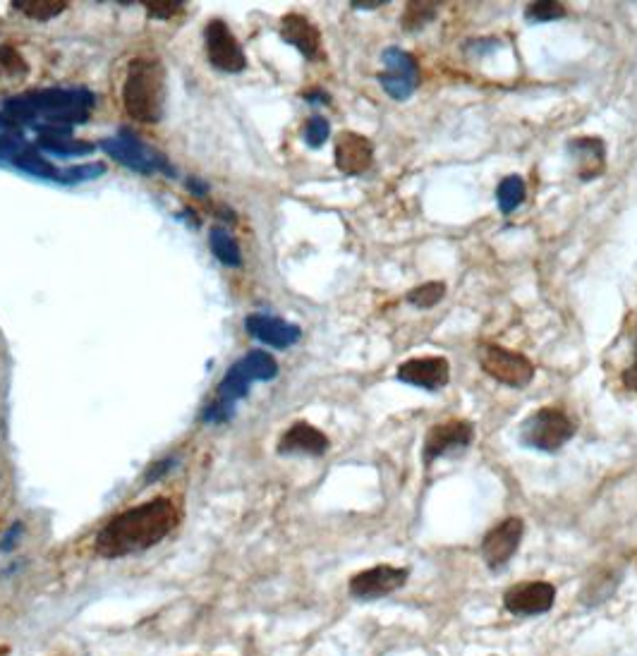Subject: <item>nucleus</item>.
<instances>
[{"mask_svg": "<svg viewBox=\"0 0 637 656\" xmlns=\"http://www.w3.org/2000/svg\"><path fill=\"white\" fill-rule=\"evenodd\" d=\"M178 525V510L168 498L139 503V506L115 515L96 537V551L103 558H125L151 546L171 534Z\"/></svg>", "mask_w": 637, "mask_h": 656, "instance_id": "nucleus-1", "label": "nucleus"}, {"mask_svg": "<svg viewBox=\"0 0 637 656\" xmlns=\"http://www.w3.org/2000/svg\"><path fill=\"white\" fill-rule=\"evenodd\" d=\"M278 374V364L269 352L252 350L242 357L240 362H235L228 369V374L223 376V381L218 384V396L209 408L204 410L202 419L209 424H223L233 417L235 405L250 393V386L254 381H269Z\"/></svg>", "mask_w": 637, "mask_h": 656, "instance_id": "nucleus-2", "label": "nucleus"}, {"mask_svg": "<svg viewBox=\"0 0 637 656\" xmlns=\"http://www.w3.org/2000/svg\"><path fill=\"white\" fill-rule=\"evenodd\" d=\"M163 99H166V87H163V68L159 60H132L123 87L127 115L137 123H159L163 115Z\"/></svg>", "mask_w": 637, "mask_h": 656, "instance_id": "nucleus-3", "label": "nucleus"}, {"mask_svg": "<svg viewBox=\"0 0 637 656\" xmlns=\"http://www.w3.org/2000/svg\"><path fill=\"white\" fill-rule=\"evenodd\" d=\"M573 434L575 424L558 408H539L520 424V443L542 453L561 451Z\"/></svg>", "mask_w": 637, "mask_h": 656, "instance_id": "nucleus-4", "label": "nucleus"}, {"mask_svg": "<svg viewBox=\"0 0 637 656\" xmlns=\"http://www.w3.org/2000/svg\"><path fill=\"white\" fill-rule=\"evenodd\" d=\"M479 364L484 374L503 386L525 388L535 379V364L527 360L523 352L501 348V345H484L479 350Z\"/></svg>", "mask_w": 637, "mask_h": 656, "instance_id": "nucleus-5", "label": "nucleus"}, {"mask_svg": "<svg viewBox=\"0 0 637 656\" xmlns=\"http://www.w3.org/2000/svg\"><path fill=\"white\" fill-rule=\"evenodd\" d=\"M381 63H384V72H379L381 87L391 99L405 101L415 94L417 84H420V65L412 53L403 51L398 46H388L381 53Z\"/></svg>", "mask_w": 637, "mask_h": 656, "instance_id": "nucleus-6", "label": "nucleus"}, {"mask_svg": "<svg viewBox=\"0 0 637 656\" xmlns=\"http://www.w3.org/2000/svg\"><path fill=\"white\" fill-rule=\"evenodd\" d=\"M472 441H475V424L467 422V419H448V422L434 424L424 436V465H432L434 460L444 458L448 453L465 451Z\"/></svg>", "mask_w": 637, "mask_h": 656, "instance_id": "nucleus-7", "label": "nucleus"}, {"mask_svg": "<svg viewBox=\"0 0 637 656\" xmlns=\"http://www.w3.org/2000/svg\"><path fill=\"white\" fill-rule=\"evenodd\" d=\"M101 147L108 156H113L115 161L123 163L125 168L137 170V173L151 175V173H156V170H163V173H173V168L168 166L163 156H159L156 151L144 147L142 142H137L135 135H130V132H125V130L120 132L118 137L103 139Z\"/></svg>", "mask_w": 637, "mask_h": 656, "instance_id": "nucleus-8", "label": "nucleus"}, {"mask_svg": "<svg viewBox=\"0 0 637 656\" xmlns=\"http://www.w3.org/2000/svg\"><path fill=\"white\" fill-rule=\"evenodd\" d=\"M525 537V522L520 518H506L494 525L482 539V558L491 570H501L518 554Z\"/></svg>", "mask_w": 637, "mask_h": 656, "instance_id": "nucleus-9", "label": "nucleus"}, {"mask_svg": "<svg viewBox=\"0 0 637 656\" xmlns=\"http://www.w3.org/2000/svg\"><path fill=\"white\" fill-rule=\"evenodd\" d=\"M206 41V56H209L211 65L223 72H240L247 68V56L242 51L240 41L230 32L228 24L221 20H214L206 24L204 29Z\"/></svg>", "mask_w": 637, "mask_h": 656, "instance_id": "nucleus-10", "label": "nucleus"}, {"mask_svg": "<svg viewBox=\"0 0 637 656\" xmlns=\"http://www.w3.org/2000/svg\"><path fill=\"white\" fill-rule=\"evenodd\" d=\"M410 570L408 568H396V566H374L369 570L357 573L350 580V594L360 601H374L388 594L398 592L400 587L408 582Z\"/></svg>", "mask_w": 637, "mask_h": 656, "instance_id": "nucleus-11", "label": "nucleus"}, {"mask_svg": "<svg viewBox=\"0 0 637 656\" xmlns=\"http://www.w3.org/2000/svg\"><path fill=\"white\" fill-rule=\"evenodd\" d=\"M556 587L551 582L532 580L515 585L503 594V606L513 613V616H542V613L554 609Z\"/></svg>", "mask_w": 637, "mask_h": 656, "instance_id": "nucleus-12", "label": "nucleus"}, {"mask_svg": "<svg viewBox=\"0 0 637 656\" xmlns=\"http://www.w3.org/2000/svg\"><path fill=\"white\" fill-rule=\"evenodd\" d=\"M398 379L424 391H441L451 381V364L446 357H415L398 367Z\"/></svg>", "mask_w": 637, "mask_h": 656, "instance_id": "nucleus-13", "label": "nucleus"}, {"mask_svg": "<svg viewBox=\"0 0 637 656\" xmlns=\"http://www.w3.org/2000/svg\"><path fill=\"white\" fill-rule=\"evenodd\" d=\"M568 156L582 182L597 180L606 168V149L599 137H578L568 142Z\"/></svg>", "mask_w": 637, "mask_h": 656, "instance_id": "nucleus-14", "label": "nucleus"}, {"mask_svg": "<svg viewBox=\"0 0 637 656\" xmlns=\"http://www.w3.org/2000/svg\"><path fill=\"white\" fill-rule=\"evenodd\" d=\"M374 161V147L357 132H341L336 139V166L345 175H362Z\"/></svg>", "mask_w": 637, "mask_h": 656, "instance_id": "nucleus-15", "label": "nucleus"}, {"mask_svg": "<svg viewBox=\"0 0 637 656\" xmlns=\"http://www.w3.org/2000/svg\"><path fill=\"white\" fill-rule=\"evenodd\" d=\"M245 328L252 338L262 340V343L278 350L290 348V345H295L302 336L300 326L288 324V321L276 317H266V314H252V317H247Z\"/></svg>", "mask_w": 637, "mask_h": 656, "instance_id": "nucleus-16", "label": "nucleus"}, {"mask_svg": "<svg viewBox=\"0 0 637 656\" xmlns=\"http://www.w3.org/2000/svg\"><path fill=\"white\" fill-rule=\"evenodd\" d=\"M329 451V439H326L324 431L307 422H297L290 427L278 441V453L285 455H324Z\"/></svg>", "mask_w": 637, "mask_h": 656, "instance_id": "nucleus-17", "label": "nucleus"}, {"mask_svg": "<svg viewBox=\"0 0 637 656\" xmlns=\"http://www.w3.org/2000/svg\"><path fill=\"white\" fill-rule=\"evenodd\" d=\"M281 34H283V39L288 41L290 46H295L305 58L319 56L321 34H319V29L307 20V17H302V15L283 17Z\"/></svg>", "mask_w": 637, "mask_h": 656, "instance_id": "nucleus-18", "label": "nucleus"}, {"mask_svg": "<svg viewBox=\"0 0 637 656\" xmlns=\"http://www.w3.org/2000/svg\"><path fill=\"white\" fill-rule=\"evenodd\" d=\"M496 202L503 214H513L525 202V180L520 175H508L496 187Z\"/></svg>", "mask_w": 637, "mask_h": 656, "instance_id": "nucleus-19", "label": "nucleus"}, {"mask_svg": "<svg viewBox=\"0 0 637 656\" xmlns=\"http://www.w3.org/2000/svg\"><path fill=\"white\" fill-rule=\"evenodd\" d=\"M209 242H211V249H214V254L218 257V261H221V264H226V266H240L242 264L238 242L233 240V235H230L226 228H211Z\"/></svg>", "mask_w": 637, "mask_h": 656, "instance_id": "nucleus-20", "label": "nucleus"}, {"mask_svg": "<svg viewBox=\"0 0 637 656\" xmlns=\"http://www.w3.org/2000/svg\"><path fill=\"white\" fill-rule=\"evenodd\" d=\"M27 75V63L12 46H0V89Z\"/></svg>", "mask_w": 637, "mask_h": 656, "instance_id": "nucleus-21", "label": "nucleus"}, {"mask_svg": "<svg viewBox=\"0 0 637 656\" xmlns=\"http://www.w3.org/2000/svg\"><path fill=\"white\" fill-rule=\"evenodd\" d=\"M12 8L24 12L32 20H51L68 8V3H63V0H15Z\"/></svg>", "mask_w": 637, "mask_h": 656, "instance_id": "nucleus-22", "label": "nucleus"}, {"mask_svg": "<svg viewBox=\"0 0 637 656\" xmlns=\"http://www.w3.org/2000/svg\"><path fill=\"white\" fill-rule=\"evenodd\" d=\"M39 147L56 156H84L94 151V144H84L80 139L70 137H41Z\"/></svg>", "mask_w": 637, "mask_h": 656, "instance_id": "nucleus-23", "label": "nucleus"}, {"mask_svg": "<svg viewBox=\"0 0 637 656\" xmlns=\"http://www.w3.org/2000/svg\"><path fill=\"white\" fill-rule=\"evenodd\" d=\"M444 295H446V285L439 281H432V283L417 285L415 290H410L408 302L417 309H429V307L439 305V302L444 300Z\"/></svg>", "mask_w": 637, "mask_h": 656, "instance_id": "nucleus-24", "label": "nucleus"}, {"mask_svg": "<svg viewBox=\"0 0 637 656\" xmlns=\"http://www.w3.org/2000/svg\"><path fill=\"white\" fill-rule=\"evenodd\" d=\"M436 15V5L434 3H408L405 5L403 12V24L405 32H415V29L427 27V22H432Z\"/></svg>", "mask_w": 637, "mask_h": 656, "instance_id": "nucleus-25", "label": "nucleus"}, {"mask_svg": "<svg viewBox=\"0 0 637 656\" xmlns=\"http://www.w3.org/2000/svg\"><path fill=\"white\" fill-rule=\"evenodd\" d=\"M566 15V5L561 3H532L527 5L525 20L530 24H542V22H554L561 20Z\"/></svg>", "mask_w": 637, "mask_h": 656, "instance_id": "nucleus-26", "label": "nucleus"}, {"mask_svg": "<svg viewBox=\"0 0 637 656\" xmlns=\"http://www.w3.org/2000/svg\"><path fill=\"white\" fill-rule=\"evenodd\" d=\"M329 135H331V127H329V123H326L324 118H319V115H317V118H309L307 120V125H305V139H307L309 147H314V149L321 147V144H324L326 139H329Z\"/></svg>", "mask_w": 637, "mask_h": 656, "instance_id": "nucleus-27", "label": "nucleus"}, {"mask_svg": "<svg viewBox=\"0 0 637 656\" xmlns=\"http://www.w3.org/2000/svg\"><path fill=\"white\" fill-rule=\"evenodd\" d=\"M182 5L185 3L180 0H154V3H147V10L151 17H173L182 10Z\"/></svg>", "mask_w": 637, "mask_h": 656, "instance_id": "nucleus-28", "label": "nucleus"}, {"mask_svg": "<svg viewBox=\"0 0 637 656\" xmlns=\"http://www.w3.org/2000/svg\"><path fill=\"white\" fill-rule=\"evenodd\" d=\"M22 522H15V525L10 527L8 532L3 534V539H0V551H3V554H10L12 549H15L17 542H20V537H22Z\"/></svg>", "mask_w": 637, "mask_h": 656, "instance_id": "nucleus-29", "label": "nucleus"}, {"mask_svg": "<svg viewBox=\"0 0 637 656\" xmlns=\"http://www.w3.org/2000/svg\"><path fill=\"white\" fill-rule=\"evenodd\" d=\"M173 465H175V460H173V458H168V460H161V463H156V465L151 467V470L147 472V479H149V482H156V479H159L161 475H166V472L171 470Z\"/></svg>", "mask_w": 637, "mask_h": 656, "instance_id": "nucleus-30", "label": "nucleus"}, {"mask_svg": "<svg viewBox=\"0 0 637 656\" xmlns=\"http://www.w3.org/2000/svg\"><path fill=\"white\" fill-rule=\"evenodd\" d=\"M623 384H626L628 391L637 393V362L630 364L626 372H623Z\"/></svg>", "mask_w": 637, "mask_h": 656, "instance_id": "nucleus-31", "label": "nucleus"}, {"mask_svg": "<svg viewBox=\"0 0 637 656\" xmlns=\"http://www.w3.org/2000/svg\"><path fill=\"white\" fill-rule=\"evenodd\" d=\"M381 5H386V0H372V3H353V8L374 10V8H381Z\"/></svg>", "mask_w": 637, "mask_h": 656, "instance_id": "nucleus-32", "label": "nucleus"}, {"mask_svg": "<svg viewBox=\"0 0 637 656\" xmlns=\"http://www.w3.org/2000/svg\"><path fill=\"white\" fill-rule=\"evenodd\" d=\"M307 99H309V101H329V96L321 94V91H309Z\"/></svg>", "mask_w": 637, "mask_h": 656, "instance_id": "nucleus-33", "label": "nucleus"}, {"mask_svg": "<svg viewBox=\"0 0 637 656\" xmlns=\"http://www.w3.org/2000/svg\"><path fill=\"white\" fill-rule=\"evenodd\" d=\"M635 357H637V336H635Z\"/></svg>", "mask_w": 637, "mask_h": 656, "instance_id": "nucleus-34", "label": "nucleus"}]
</instances>
